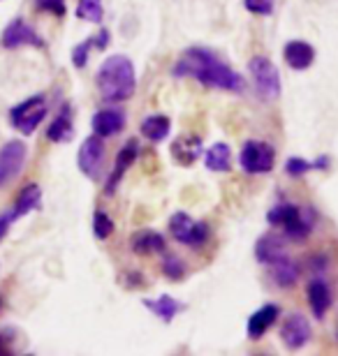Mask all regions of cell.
<instances>
[{
	"instance_id": "52a82bcc",
	"label": "cell",
	"mask_w": 338,
	"mask_h": 356,
	"mask_svg": "<svg viewBox=\"0 0 338 356\" xmlns=\"http://www.w3.org/2000/svg\"><path fill=\"white\" fill-rule=\"evenodd\" d=\"M47 116V102H45V95H33L28 97L26 102L17 104L14 109L10 111V120L12 125L17 127L21 134H33L38 130V125L45 120Z\"/></svg>"
},
{
	"instance_id": "5bb4252c",
	"label": "cell",
	"mask_w": 338,
	"mask_h": 356,
	"mask_svg": "<svg viewBox=\"0 0 338 356\" xmlns=\"http://www.w3.org/2000/svg\"><path fill=\"white\" fill-rule=\"evenodd\" d=\"M125 111L121 109H100L95 116H93L91 125H93V132L98 134V137H114V134H118L121 130L125 127Z\"/></svg>"
},
{
	"instance_id": "4316f807",
	"label": "cell",
	"mask_w": 338,
	"mask_h": 356,
	"mask_svg": "<svg viewBox=\"0 0 338 356\" xmlns=\"http://www.w3.org/2000/svg\"><path fill=\"white\" fill-rule=\"evenodd\" d=\"M93 234L100 241H107L114 234V222L105 211H95V216H93Z\"/></svg>"
},
{
	"instance_id": "44dd1931",
	"label": "cell",
	"mask_w": 338,
	"mask_h": 356,
	"mask_svg": "<svg viewBox=\"0 0 338 356\" xmlns=\"http://www.w3.org/2000/svg\"><path fill=\"white\" fill-rule=\"evenodd\" d=\"M75 137V125H72V116H70V106L66 104L61 109L59 116L54 118V123L49 125L47 130V139L54 141V144H66Z\"/></svg>"
},
{
	"instance_id": "836d02e7",
	"label": "cell",
	"mask_w": 338,
	"mask_h": 356,
	"mask_svg": "<svg viewBox=\"0 0 338 356\" xmlns=\"http://www.w3.org/2000/svg\"><path fill=\"white\" fill-rule=\"evenodd\" d=\"M93 47H98L100 51H105V49L109 47V31H107V28H102V31L93 38Z\"/></svg>"
},
{
	"instance_id": "5b68a950",
	"label": "cell",
	"mask_w": 338,
	"mask_h": 356,
	"mask_svg": "<svg viewBox=\"0 0 338 356\" xmlns=\"http://www.w3.org/2000/svg\"><path fill=\"white\" fill-rule=\"evenodd\" d=\"M239 162L246 174H253V176L269 174V172H273V167H276V151H273V146L267 144V141L250 139L241 148Z\"/></svg>"
},
{
	"instance_id": "3957f363",
	"label": "cell",
	"mask_w": 338,
	"mask_h": 356,
	"mask_svg": "<svg viewBox=\"0 0 338 356\" xmlns=\"http://www.w3.org/2000/svg\"><path fill=\"white\" fill-rule=\"evenodd\" d=\"M267 220L273 227H283L287 238L304 241L313 232L315 213L311 209H301L297 204H278L267 213Z\"/></svg>"
},
{
	"instance_id": "277c9868",
	"label": "cell",
	"mask_w": 338,
	"mask_h": 356,
	"mask_svg": "<svg viewBox=\"0 0 338 356\" xmlns=\"http://www.w3.org/2000/svg\"><path fill=\"white\" fill-rule=\"evenodd\" d=\"M250 76H253V86L257 90V95L267 102L280 97V72L276 67V63L267 56H255L253 60L248 63Z\"/></svg>"
},
{
	"instance_id": "2e32d148",
	"label": "cell",
	"mask_w": 338,
	"mask_h": 356,
	"mask_svg": "<svg viewBox=\"0 0 338 356\" xmlns=\"http://www.w3.org/2000/svg\"><path fill=\"white\" fill-rule=\"evenodd\" d=\"M306 294H308V305L313 310V317L325 319L329 308H332V289H329V284L322 277H315V280L308 282Z\"/></svg>"
},
{
	"instance_id": "7a4b0ae2",
	"label": "cell",
	"mask_w": 338,
	"mask_h": 356,
	"mask_svg": "<svg viewBox=\"0 0 338 356\" xmlns=\"http://www.w3.org/2000/svg\"><path fill=\"white\" fill-rule=\"evenodd\" d=\"M98 90L105 102H125L135 95L137 74L128 56H109L98 70Z\"/></svg>"
},
{
	"instance_id": "4fadbf2b",
	"label": "cell",
	"mask_w": 338,
	"mask_h": 356,
	"mask_svg": "<svg viewBox=\"0 0 338 356\" xmlns=\"http://www.w3.org/2000/svg\"><path fill=\"white\" fill-rule=\"evenodd\" d=\"M171 160L181 167H192L199 160V155L204 153L202 148V139L195 137V134H178L171 144Z\"/></svg>"
},
{
	"instance_id": "ba28073f",
	"label": "cell",
	"mask_w": 338,
	"mask_h": 356,
	"mask_svg": "<svg viewBox=\"0 0 338 356\" xmlns=\"http://www.w3.org/2000/svg\"><path fill=\"white\" fill-rule=\"evenodd\" d=\"M28 158V146L24 141L12 139L0 148V188L10 185L21 174Z\"/></svg>"
},
{
	"instance_id": "d590c367",
	"label": "cell",
	"mask_w": 338,
	"mask_h": 356,
	"mask_svg": "<svg viewBox=\"0 0 338 356\" xmlns=\"http://www.w3.org/2000/svg\"><path fill=\"white\" fill-rule=\"evenodd\" d=\"M336 338H338V333H336Z\"/></svg>"
},
{
	"instance_id": "7c38bea8",
	"label": "cell",
	"mask_w": 338,
	"mask_h": 356,
	"mask_svg": "<svg viewBox=\"0 0 338 356\" xmlns=\"http://www.w3.org/2000/svg\"><path fill=\"white\" fill-rule=\"evenodd\" d=\"M3 47L5 49H19V47H45V42L35 28H31L24 19H14L3 31Z\"/></svg>"
},
{
	"instance_id": "e0dca14e",
	"label": "cell",
	"mask_w": 338,
	"mask_h": 356,
	"mask_svg": "<svg viewBox=\"0 0 338 356\" xmlns=\"http://www.w3.org/2000/svg\"><path fill=\"white\" fill-rule=\"evenodd\" d=\"M280 317V308L276 303H267V305H262L260 310H255L253 315L248 317V326H246V331H248V338H253V340H260L264 333H267L273 324H276V319Z\"/></svg>"
},
{
	"instance_id": "ac0fdd59",
	"label": "cell",
	"mask_w": 338,
	"mask_h": 356,
	"mask_svg": "<svg viewBox=\"0 0 338 356\" xmlns=\"http://www.w3.org/2000/svg\"><path fill=\"white\" fill-rule=\"evenodd\" d=\"M130 250L139 257H148V254H160L167 250L162 234H158L153 229H141L130 236Z\"/></svg>"
},
{
	"instance_id": "83f0119b",
	"label": "cell",
	"mask_w": 338,
	"mask_h": 356,
	"mask_svg": "<svg viewBox=\"0 0 338 356\" xmlns=\"http://www.w3.org/2000/svg\"><path fill=\"white\" fill-rule=\"evenodd\" d=\"M162 273L169 277V280H183L185 277V264L176 254H167L162 259Z\"/></svg>"
},
{
	"instance_id": "9c48e42d",
	"label": "cell",
	"mask_w": 338,
	"mask_h": 356,
	"mask_svg": "<svg viewBox=\"0 0 338 356\" xmlns=\"http://www.w3.org/2000/svg\"><path fill=\"white\" fill-rule=\"evenodd\" d=\"M311 336H313V329L304 312H290V315L285 317L283 326H280V340H283V345L290 352H297L301 347H306Z\"/></svg>"
},
{
	"instance_id": "8fae6325",
	"label": "cell",
	"mask_w": 338,
	"mask_h": 356,
	"mask_svg": "<svg viewBox=\"0 0 338 356\" xmlns=\"http://www.w3.org/2000/svg\"><path fill=\"white\" fill-rule=\"evenodd\" d=\"M139 151H141V148H139V141H137V139H128L125 141L123 148H121L118 155H116V165H114L112 174H109V178H107V183H105V195H114V192H116L121 178H123L128 169L135 165Z\"/></svg>"
},
{
	"instance_id": "9a60e30c",
	"label": "cell",
	"mask_w": 338,
	"mask_h": 356,
	"mask_svg": "<svg viewBox=\"0 0 338 356\" xmlns=\"http://www.w3.org/2000/svg\"><path fill=\"white\" fill-rule=\"evenodd\" d=\"M285 236H280V234L276 232H269V234H262L260 238H257V243H255V257L260 264L264 266H269L271 261H276L278 257H283L285 252Z\"/></svg>"
},
{
	"instance_id": "603a6c76",
	"label": "cell",
	"mask_w": 338,
	"mask_h": 356,
	"mask_svg": "<svg viewBox=\"0 0 338 356\" xmlns=\"http://www.w3.org/2000/svg\"><path fill=\"white\" fill-rule=\"evenodd\" d=\"M40 204H42V190H40V185L38 183H31V185H26L24 190L19 192V197H17V202H14V216L19 218H24L26 213H31V211H38L40 209Z\"/></svg>"
},
{
	"instance_id": "e575fe53",
	"label": "cell",
	"mask_w": 338,
	"mask_h": 356,
	"mask_svg": "<svg viewBox=\"0 0 338 356\" xmlns=\"http://www.w3.org/2000/svg\"><path fill=\"white\" fill-rule=\"evenodd\" d=\"M3 352H5V350H3V345H0V354H3Z\"/></svg>"
},
{
	"instance_id": "f546056e",
	"label": "cell",
	"mask_w": 338,
	"mask_h": 356,
	"mask_svg": "<svg viewBox=\"0 0 338 356\" xmlns=\"http://www.w3.org/2000/svg\"><path fill=\"white\" fill-rule=\"evenodd\" d=\"M243 7L253 14H260V17H269L276 7V0H243Z\"/></svg>"
},
{
	"instance_id": "ffe728a7",
	"label": "cell",
	"mask_w": 338,
	"mask_h": 356,
	"mask_svg": "<svg viewBox=\"0 0 338 356\" xmlns=\"http://www.w3.org/2000/svg\"><path fill=\"white\" fill-rule=\"evenodd\" d=\"M283 56L292 70H308L315 60V49L304 40H292L285 44Z\"/></svg>"
},
{
	"instance_id": "cb8c5ba5",
	"label": "cell",
	"mask_w": 338,
	"mask_h": 356,
	"mask_svg": "<svg viewBox=\"0 0 338 356\" xmlns=\"http://www.w3.org/2000/svg\"><path fill=\"white\" fill-rule=\"evenodd\" d=\"M169 132H171V120L164 116V113H153V116H148L141 123V134L148 141H153V144L164 141Z\"/></svg>"
},
{
	"instance_id": "4dcf8cb0",
	"label": "cell",
	"mask_w": 338,
	"mask_h": 356,
	"mask_svg": "<svg viewBox=\"0 0 338 356\" xmlns=\"http://www.w3.org/2000/svg\"><path fill=\"white\" fill-rule=\"evenodd\" d=\"M313 169V162H308V160H304V158H290L285 162V172L290 174V176H304V174H308Z\"/></svg>"
},
{
	"instance_id": "30bf717a",
	"label": "cell",
	"mask_w": 338,
	"mask_h": 356,
	"mask_svg": "<svg viewBox=\"0 0 338 356\" xmlns=\"http://www.w3.org/2000/svg\"><path fill=\"white\" fill-rule=\"evenodd\" d=\"M77 165L86 178L98 181L100 169H102V165H105V141H102V137L93 134V137L84 139V144H82V148H79V155H77Z\"/></svg>"
},
{
	"instance_id": "6da1fadb",
	"label": "cell",
	"mask_w": 338,
	"mask_h": 356,
	"mask_svg": "<svg viewBox=\"0 0 338 356\" xmlns=\"http://www.w3.org/2000/svg\"><path fill=\"white\" fill-rule=\"evenodd\" d=\"M176 79L183 76H192L206 88H218L227 92H241L243 90V76L232 70L225 63L218 60V56L208 51L204 47H190L181 54V58L171 70Z\"/></svg>"
},
{
	"instance_id": "f1b7e54d",
	"label": "cell",
	"mask_w": 338,
	"mask_h": 356,
	"mask_svg": "<svg viewBox=\"0 0 338 356\" xmlns=\"http://www.w3.org/2000/svg\"><path fill=\"white\" fill-rule=\"evenodd\" d=\"M93 47V38L84 40L82 44H77L75 49H72V65H75L77 70L86 67V63H89V51Z\"/></svg>"
},
{
	"instance_id": "d6986e66",
	"label": "cell",
	"mask_w": 338,
	"mask_h": 356,
	"mask_svg": "<svg viewBox=\"0 0 338 356\" xmlns=\"http://www.w3.org/2000/svg\"><path fill=\"white\" fill-rule=\"evenodd\" d=\"M269 270H271V277L273 282L278 284L280 289H292L294 284L299 282L301 277V268L294 259H290L287 254H283V257H278L276 261H271L269 264Z\"/></svg>"
},
{
	"instance_id": "8992f818",
	"label": "cell",
	"mask_w": 338,
	"mask_h": 356,
	"mask_svg": "<svg viewBox=\"0 0 338 356\" xmlns=\"http://www.w3.org/2000/svg\"><path fill=\"white\" fill-rule=\"evenodd\" d=\"M169 232L178 243L188 248H202L208 241V225L204 220H192L188 213L178 211L169 218Z\"/></svg>"
},
{
	"instance_id": "d4e9b609",
	"label": "cell",
	"mask_w": 338,
	"mask_h": 356,
	"mask_svg": "<svg viewBox=\"0 0 338 356\" xmlns=\"http://www.w3.org/2000/svg\"><path fill=\"white\" fill-rule=\"evenodd\" d=\"M204 162H206V169L211 172H229V165H232V151H229L227 144H213L211 148L204 151Z\"/></svg>"
},
{
	"instance_id": "7402d4cb",
	"label": "cell",
	"mask_w": 338,
	"mask_h": 356,
	"mask_svg": "<svg viewBox=\"0 0 338 356\" xmlns=\"http://www.w3.org/2000/svg\"><path fill=\"white\" fill-rule=\"evenodd\" d=\"M144 305H146L155 317H160L162 322H167V324L174 322V317L183 310V305L167 294H162L160 298H144Z\"/></svg>"
},
{
	"instance_id": "484cf974",
	"label": "cell",
	"mask_w": 338,
	"mask_h": 356,
	"mask_svg": "<svg viewBox=\"0 0 338 356\" xmlns=\"http://www.w3.org/2000/svg\"><path fill=\"white\" fill-rule=\"evenodd\" d=\"M77 17L91 24H100L105 17L102 10V0H79L77 3Z\"/></svg>"
},
{
	"instance_id": "1f68e13d",
	"label": "cell",
	"mask_w": 338,
	"mask_h": 356,
	"mask_svg": "<svg viewBox=\"0 0 338 356\" xmlns=\"http://www.w3.org/2000/svg\"><path fill=\"white\" fill-rule=\"evenodd\" d=\"M38 10L52 12L56 17H66V0H35Z\"/></svg>"
},
{
	"instance_id": "d6a6232c",
	"label": "cell",
	"mask_w": 338,
	"mask_h": 356,
	"mask_svg": "<svg viewBox=\"0 0 338 356\" xmlns=\"http://www.w3.org/2000/svg\"><path fill=\"white\" fill-rule=\"evenodd\" d=\"M14 220H17V216H14V211L3 213V216H0V241H3V238H5V234L10 232V227H12Z\"/></svg>"
}]
</instances>
